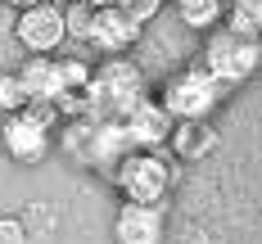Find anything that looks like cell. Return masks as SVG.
Masks as SVG:
<instances>
[{"label": "cell", "mask_w": 262, "mask_h": 244, "mask_svg": "<svg viewBox=\"0 0 262 244\" xmlns=\"http://www.w3.org/2000/svg\"><path fill=\"white\" fill-rule=\"evenodd\" d=\"M172 127H177V122L163 113L158 100H140V104L122 118V131H127L131 149H163L167 136H172Z\"/></svg>", "instance_id": "cell-9"}, {"label": "cell", "mask_w": 262, "mask_h": 244, "mask_svg": "<svg viewBox=\"0 0 262 244\" xmlns=\"http://www.w3.org/2000/svg\"><path fill=\"white\" fill-rule=\"evenodd\" d=\"M222 27H226L231 36L258 41V32H262V0H226V9H222Z\"/></svg>", "instance_id": "cell-12"}, {"label": "cell", "mask_w": 262, "mask_h": 244, "mask_svg": "<svg viewBox=\"0 0 262 244\" xmlns=\"http://www.w3.org/2000/svg\"><path fill=\"white\" fill-rule=\"evenodd\" d=\"M140 32H145V23H136L131 14L118 9V5H104V9H95V18H91L86 46L100 50V54H108V59H118V54H127L131 46L140 41Z\"/></svg>", "instance_id": "cell-8"}, {"label": "cell", "mask_w": 262, "mask_h": 244, "mask_svg": "<svg viewBox=\"0 0 262 244\" xmlns=\"http://www.w3.org/2000/svg\"><path fill=\"white\" fill-rule=\"evenodd\" d=\"M18 108H27L23 86H18L14 73H0V113H18Z\"/></svg>", "instance_id": "cell-15"}, {"label": "cell", "mask_w": 262, "mask_h": 244, "mask_svg": "<svg viewBox=\"0 0 262 244\" xmlns=\"http://www.w3.org/2000/svg\"><path fill=\"white\" fill-rule=\"evenodd\" d=\"M258 54H262L258 41H244V36H231L226 27H217V32H208V46H204L199 68H204L212 81H222L226 91H235L239 81L253 77V68H258Z\"/></svg>", "instance_id": "cell-4"}, {"label": "cell", "mask_w": 262, "mask_h": 244, "mask_svg": "<svg viewBox=\"0 0 262 244\" xmlns=\"http://www.w3.org/2000/svg\"><path fill=\"white\" fill-rule=\"evenodd\" d=\"M0 5H9V9H27V5H41V0H0Z\"/></svg>", "instance_id": "cell-17"}, {"label": "cell", "mask_w": 262, "mask_h": 244, "mask_svg": "<svg viewBox=\"0 0 262 244\" xmlns=\"http://www.w3.org/2000/svg\"><path fill=\"white\" fill-rule=\"evenodd\" d=\"M91 18H95V9H91V5H81V0L63 5V36H68V41H77V46H86V36H91Z\"/></svg>", "instance_id": "cell-14"}, {"label": "cell", "mask_w": 262, "mask_h": 244, "mask_svg": "<svg viewBox=\"0 0 262 244\" xmlns=\"http://www.w3.org/2000/svg\"><path fill=\"white\" fill-rule=\"evenodd\" d=\"M172 5H177V14H181V23L190 32H217L222 27L226 0H172Z\"/></svg>", "instance_id": "cell-13"}, {"label": "cell", "mask_w": 262, "mask_h": 244, "mask_svg": "<svg viewBox=\"0 0 262 244\" xmlns=\"http://www.w3.org/2000/svg\"><path fill=\"white\" fill-rule=\"evenodd\" d=\"M113 186L122 204H163L172 190V163L158 149H127L113 163Z\"/></svg>", "instance_id": "cell-3"}, {"label": "cell", "mask_w": 262, "mask_h": 244, "mask_svg": "<svg viewBox=\"0 0 262 244\" xmlns=\"http://www.w3.org/2000/svg\"><path fill=\"white\" fill-rule=\"evenodd\" d=\"M167 145L181 154V159L199 163L204 154H212V145H217V131H212L208 122H177L172 136H167Z\"/></svg>", "instance_id": "cell-11"}, {"label": "cell", "mask_w": 262, "mask_h": 244, "mask_svg": "<svg viewBox=\"0 0 262 244\" xmlns=\"http://www.w3.org/2000/svg\"><path fill=\"white\" fill-rule=\"evenodd\" d=\"M81 5H91V9H104V5H113V0H81Z\"/></svg>", "instance_id": "cell-18"}, {"label": "cell", "mask_w": 262, "mask_h": 244, "mask_svg": "<svg viewBox=\"0 0 262 244\" xmlns=\"http://www.w3.org/2000/svg\"><path fill=\"white\" fill-rule=\"evenodd\" d=\"M0 244H27V221L0 213Z\"/></svg>", "instance_id": "cell-16"}, {"label": "cell", "mask_w": 262, "mask_h": 244, "mask_svg": "<svg viewBox=\"0 0 262 244\" xmlns=\"http://www.w3.org/2000/svg\"><path fill=\"white\" fill-rule=\"evenodd\" d=\"M0 145L14 163H41L50 154V122L36 118L32 108H18V113H5L0 122Z\"/></svg>", "instance_id": "cell-6"}, {"label": "cell", "mask_w": 262, "mask_h": 244, "mask_svg": "<svg viewBox=\"0 0 262 244\" xmlns=\"http://www.w3.org/2000/svg\"><path fill=\"white\" fill-rule=\"evenodd\" d=\"M226 95H231V91H226L222 81H212L208 73L194 63V68H181V73H172V77L163 81L158 104H163V113H167L172 122H208Z\"/></svg>", "instance_id": "cell-2"}, {"label": "cell", "mask_w": 262, "mask_h": 244, "mask_svg": "<svg viewBox=\"0 0 262 244\" xmlns=\"http://www.w3.org/2000/svg\"><path fill=\"white\" fill-rule=\"evenodd\" d=\"M23 86L27 104H59L63 100V86H59V68H54V54H27L23 68L14 73Z\"/></svg>", "instance_id": "cell-10"}, {"label": "cell", "mask_w": 262, "mask_h": 244, "mask_svg": "<svg viewBox=\"0 0 262 244\" xmlns=\"http://www.w3.org/2000/svg\"><path fill=\"white\" fill-rule=\"evenodd\" d=\"M145 91H149L145 73L131 63L127 54H118V59H104L86 77V86H81V95H77V108H81L86 122H122L140 100H149Z\"/></svg>", "instance_id": "cell-1"}, {"label": "cell", "mask_w": 262, "mask_h": 244, "mask_svg": "<svg viewBox=\"0 0 262 244\" xmlns=\"http://www.w3.org/2000/svg\"><path fill=\"white\" fill-rule=\"evenodd\" d=\"M14 41L27 54H54L68 36H63V5L41 0V5H27L14 18Z\"/></svg>", "instance_id": "cell-5"}, {"label": "cell", "mask_w": 262, "mask_h": 244, "mask_svg": "<svg viewBox=\"0 0 262 244\" xmlns=\"http://www.w3.org/2000/svg\"><path fill=\"white\" fill-rule=\"evenodd\" d=\"M118 244H163L167 240V204H122L113 213Z\"/></svg>", "instance_id": "cell-7"}]
</instances>
